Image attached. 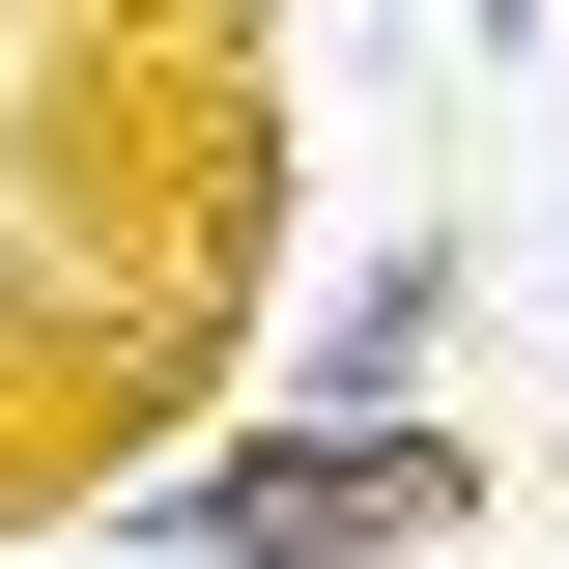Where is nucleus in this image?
I'll return each mask as SVG.
<instances>
[{
  "instance_id": "f03ea898",
  "label": "nucleus",
  "mask_w": 569,
  "mask_h": 569,
  "mask_svg": "<svg viewBox=\"0 0 569 569\" xmlns=\"http://www.w3.org/2000/svg\"><path fill=\"white\" fill-rule=\"evenodd\" d=\"M456 313H485V257H456V228H370L342 284H313V313H284V427H427V370H456Z\"/></svg>"
},
{
  "instance_id": "f257e3e1",
  "label": "nucleus",
  "mask_w": 569,
  "mask_h": 569,
  "mask_svg": "<svg viewBox=\"0 0 569 569\" xmlns=\"http://www.w3.org/2000/svg\"><path fill=\"white\" fill-rule=\"evenodd\" d=\"M512 456L456 399L427 427H228L200 485H142V569H399V541H485Z\"/></svg>"
}]
</instances>
